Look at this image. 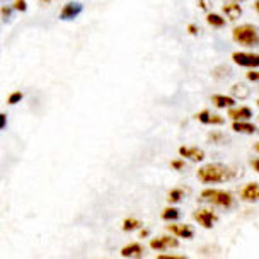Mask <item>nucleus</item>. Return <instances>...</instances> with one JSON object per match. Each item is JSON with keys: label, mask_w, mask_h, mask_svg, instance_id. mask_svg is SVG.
I'll return each instance as SVG.
<instances>
[{"label": "nucleus", "mask_w": 259, "mask_h": 259, "mask_svg": "<svg viewBox=\"0 0 259 259\" xmlns=\"http://www.w3.org/2000/svg\"><path fill=\"white\" fill-rule=\"evenodd\" d=\"M198 181L205 183V184H220V183H227L235 176V170L232 167L225 164H206L203 167L198 169Z\"/></svg>", "instance_id": "f257e3e1"}, {"label": "nucleus", "mask_w": 259, "mask_h": 259, "mask_svg": "<svg viewBox=\"0 0 259 259\" xmlns=\"http://www.w3.org/2000/svg\"><path fill=\"white\" fill-rule=\"evenodd\" d=\"M234 41L246 48H254L259 45V34L254 24H244L234 29Z\"/></svg>", "instance_id": "f03ea898"}, {"label": "nucleus", "mask_w": 259, "mask_h": 259, "mask_svg": "<svg viewBox=\"0 0 259 259\" xmlns=\"http://www.w3.org/2000/svg\"><path fill=\"white\" fill-rule=\"evenodd\" d=\"M201 200H206L220 208H232L235 205L234 196L225 189H205L201 193Z\"/></svg>", "instance_id": "7ed1b4c3"}, {"label": "nucleus", "mask_w": 259, "mask_h": 259, "mask_svg": "<svg viewBox=\"0 0 259 259\" xmlns=\"http://www.w3.org/2000/svg\"><path fill=\"white\" fill-rule=\"evenodd\" d=\"M179 246V240L176 237H170V235H160V237H155L150 240V249L154 251H167V249H174Z\"/></svg>", "instance_id": "20e7f679"}, {"label": "nucleus", "mask_w": 259, "mask_h": 259, "mask_svg": "<svg viewBox=\"0 0 259 259\" xmlns=\"http://www.w3.org/2000/svg\"><path fill=\"white\" fill-rule=\"evenodd\" d=\"M82 11H84V6H82L80 2H68L65 4V6L62 7V11H60V19L62 21H73L75 17H78L82 14Z\"/></svg>", "instance_id": "39448f33"}, {"label": "nucleus", "mask_w": 259, "mask_h": 259, "mask_svg": "<svg viewBox=\"0 0 259 259\" xmlns=\"http://www.w3.org/2000/svg\"><path fill=\"white\" fill-rule=\"evenodd\" d=\"M232 60L239 65V67H246V68H256L259 65V58L256 53L235 52L232 55Z\"/></svg>", "instance_id": "423d86ee"}, {"label": "nucleus", "mask_w": 259, "mask_h": 259, "mask_svg": "<svg viewBox=\"0 0 259 259\" xmlns=\"http://www.w3.org/2000/svg\"><path fill=\"white\" fill-rule=\"evenodd\" d=\"M194 220H196V224L205 227V229H211L219 219H217V215L211 210H208V208H200V210L194 211Z\"/></svg>", "instance_id": "0eeeda50"}, {"label": "nucleus", "mask_w": 259, "mask_h": 259, "mask_svg": "<svg viewBox=\"0 0 259 259\" xmlns=\"http://www.w3.org/2000/svg\"><path fill=\"white\" fill-rule=\"evenodd\" d=\"M167 230L172 235H176L178 239H193L194 237L193 227H189L186 224H170L167 227Z\"/></svg>", "instance_id": "6e6552de"}, {"label": "nucleus", "mask_w": 259, "mask_h": 259, "mask_svg": "<svg viewBox=\"0 0 259 259\" xmlns=\"http://www.w3.org/2000/svg\"><path fill=\"white\" fill-rule=\"evenodd\" d=\"M179 154H181L184 159H189L193 162H201L203 159H205V152L200 150L198 147L183 145V147H179Z\"/></svg>", "instance_id": "1a4fd4ad"}, {"label": "nucleus", "mask_w": 259, "mask_h": 259, "mask_svg": "<svg viewBox=\"0 0 259 259\" xmlns=\"http://www.w3.org/2000/svg\"><path fill=\"white\" fill-rule=\"evenodd\" d=\"M229 118L234 121H246V119L252 118V109L247 106H239V108L232 106V109H229Z\"/></svg>", "instance_id": "9d476101"}, {"label": "nucleus", "mask_w": 259, "mask_h": 259, "mask_svg": "<svg viewBox=\"0 0 259 259\" xmlns=\"http://www.w3.org/2000/svg\"><path fill=\"white\" fill-rule=\"evenodd\" d=\"M240 198H242L244 201L256 203L257 198H259V186H257V183L246 184V186L240 189Z\"/></svg>", "instance_id": "9b49d317"}, {"label": "nucleus", "mask_w": 259, "mask_h": 259, "mask_svg": "<svg viewBox=\"0 0 259 259\" xmlns=\"http://www.w3.org/2000/svg\"><path fill=\"white\" fill-rule=\"evenodd\" d=\"M196 118H198V121L203 124H224L225 123L224 118L219 116V114H211L208 109H203L201 113H198Z\"/></svg>", "instance_id": "f8f14e48"}, {"label": "nucleus", "mask_w": 259, "mask_h": 259, "mask_svg": "<svg viewBox=\"0 0 259 259\" xmlns=\"http://www.w3.org/2000/svg\"><path fill=\"white\" fill-rule=\"evenodd\" d=\"M224 14H227L230 21H237L240 16H242V7L239 6V2H230V4H225L224 6Z\"/></svg>", "instance_id": "ddd939ff"}, {"label": "nucleus", "mask_w": 259, "mask_h": 259, "mask_svg": "<svg viewBox=\"0 0 259 259\" xmlns=\"http://www.w3.org/2000/svg\"><path fill=\"white\" fill-rule=\"evenodd\" d=\"M211 103H213L219 109H224V108H232L235 104V99L230 96H222V94H213L211 96Z\"/></svg>", "instance_id": "4468645a"}, {"label": "nucleus", "mask_w": 259, "mask_h": 259, "mask_svg": "<svg viewBox=\"0 0 259 259\" xmlns=\"http://www.w3.org/2000/svg\"><path fill=\"white\" fill-rule=\"evenodd\" d=\"M232 130L235 133H246V135H252V133H256V124L249 123V119L246 121H235L232 124Z\"/></svg>", "instance_id": "2eb2a0df"}, {"label": "nucleus", "mask_w": 259, "mask_h": 259, "mask_svg": "<svg viewBox=\"0 0 259 259\" xmlns=\"http://www.w3.org/2000/svg\"><path fill=\"white\" fill-rule=\"evenodd\" d=\"M142 254H143V247L137 242L128 244L126 247L121 249V256H126V257H140Z\"/></svg>", "instance_id": "dca6fc26"}, {"label": "nucleus", "mask_w": 259, "mask_h": 259, "mask_svg": "<svg viewBox=\"0 0 259 259\" xmlns=\"http://www.w3.org/2000/svg\"><path fill=\"white\" fill-rule=\"evenodd\" d=\"M160 219L165 220V222H178L179 219H181V211H179V208L169 206V208H165V210L162 211Z\"/></svg>", "instance_id": "f3484780"}, {"label": "nucleus", "mask_w": 259, "mask_h": 259, "mask_svg": "<svg viewBox=\"0 0 259 259\" xmlns=\"http://www.w3.org/2000/svg\"><path fill=\"white\" fill-rule=\"evenodd\" d=\"M206 22L211 27H224L225 26V19H224V17H222L220 14H213V12H210L206 16Z\"/></svg>", "instance_id": "a211bd4d"}, {"label": "nucleus", "mask_w": 259, "mask_h": 259, "mask_svg": "<svg viewBox=\"0 0 259 259\" xmlns=\"http://www.w3.org/2000/svg\"><path fill=\"white\" fill-rule=\"evenodd\" d=\"M140 227H142V222L133 219V217H128V219H124V222H123V230H124V232H133V230L140 229Z\"/></svg>", "instance_id": "6ab92c4d"}, {"label": "nucleus", "mask_w": 259, "mask_h": 259, "mask_svg": "<svg viewBox=\"0 0 259 259\" xmlns=\"http://www.w3.org/2000/svg\"><path fill=\"white\" fill-rule=\"evenodd\" d=\"M184 198V189L181 188H174L169 191V196H167V201L170 205H174V203H179Z\"/></svg>", "instance_id": "aec40b11"}, {"label": "nucleus", "mask_w": 259, "mask_h": 259, "mask_svg": "<svg viewBox=\"0 0 259 259\" xmlns=\"http://www.w3.org/2000/svg\"><path fill=\"white\" fill-rule=\"evenodd\" d=\"M232 92H234V96H237V97H239V99H247L249 94H251V91H249L244 84L234 85V87H232Z\"/></svg>", "instance_id": "412c9836"}, {"label": "nucleus", "mask_w": 259, "mask_h": 259, "mask_svg": "<svg viewBox=\"0 0 259 259\" xmlns=\"http://www.w3.org/2000/svg\"><path fill=\"white\" fill-rule=\"evenodd\" d=\"M22 97H24V94H22L21 91H16V92H12L11 96H9V99H7V103L14 106V104H17V103H21L22 101Z\"/></svg>", "instance_id": "4be33fe9"}, {"label": "nucleus", "mask_w": 259, "mask_h": 259, "mask_svg": "<svg viewBox=\"0 0 259 259\" xmlns=\"http://www.w3.org/2000/svg\"><path fill=\"white\" fill-rule=\"evenodd\" d=\"M14 11H17V12H26L27 11V4H26V0H16L14 2V6H12Z\"/></svg>", "instance_id": "5701e85b"}, {"label": "nucleus", "mask_w": 259, "mask_h": 259, "mask_svg": "<svg viewBox=\"0 0 259 259\" xmlns=\"http://www.w3.org/2000/svg\"><path fill=\"white\" fill-rule=\"evenodd\" d=\"M12 12H14V9L11 6H4L2 9H0V14L4 16V19H9V17L12 16Z\"/></svg>", "instance_id": "b1692460"}, {"label": "nucleus", "mask_w": 259, "mask_h": 259, "mask_svg": "<svg viewBox=\"0 0 259 259\" xmlns=\"http://www.w3.org/2000/svg\"><path fill=\"white\" fill-rule=\"evenodd\" d=\"M184 165H186V164H184V160H170V167H172V169H178V170H183L184 169Z\"/></svg>", "instance_id": "393cba45"}, {"label": "nucleus", "mask_w": 259, "mask_h": 259, "mask_svg": "<svg viewBox=\"0 0 259 259\" xmlns=\"http://www.w3.org/2000/svg\"><path fill=\"white\" fill-rule=\"evenodd\" d=\"M224 137H225L224 133H217V132H211V133H210V140H211V142H220Z\"/></svg>", "instance_id": "a878e982"}, {"label": "nucleus", "mask_w": 259, "mask_h": 259, "mask_svg": "<svg viewBox=\"0 0 259 259\" xmlns=\"http://www.w3.org/2000/svg\"><path fill=\"white\" fill-rule=\"evenodd\" d=\"M6 126H7V114L0 113V130H4Z\"/></svg>", "instance_id": "bb28decb"}, {"label": "nucleus", "mask_w": 259, "mask_h": 259, "mask_svg": "<svg viewBox=\"0 0 259 259\" xmlns=\"http://www.w3.org/2000/svg\"><path fill=\"white\" fill-rule=\"evenodd\" d=\"M247 78H249L251 82H257V80H259V73H257L256 70L249 72V73H247Z\"/></svg>", "instance_id": "cd10ccee"}, {"label": "nucleus", "mask_w": 259, "mask_h": 259, "mask_svg": "<svg viewBox=\"0 0 259 259\" xmlns=\"http://www.w3.org/2000/svg\"><path fill=\"white\" fill-rule=\"evenodd\" d=\"M188 31H189V34H198V27L194 26V24H189L188 26Z\"/></svg>", "instance_id": "c85d7f7f"}, {"label": "nucleus", "mask_w": 259, "mask_h": 259, "mask_svg": "<svg viewBox=\"0 0 259 259\" xmlns=\"http://www.w3.org/2000/svg\"><path fill=\"white\" fill-rule=\"evenodd\" d=\"M147 235H149V230H147V229H142L140 237H147Z\"/></svg>", "instance_id": "c756f323"}, {"label": "nucleus", "mask_w": 259, "mask_h": 259, "mask_svg": "<svg viewBox=\"0 0 259 259\" xmlns=\"http://www.w3.org/2000/svg\"><path fill=\"white\" fill-rule=\"evenodd\" d=\"M252 167H254V170H259V165H257V159H254V160H252Z\"/></svg>", "instance_id": "7c9ffc66"}, {"label": "nucleus", "mask_w": 259, "mask_h": 259, "mask_svg": "<svg viewBox=\"0 0 259 259\" xmlns=\"http://www.w3.org/2000/svg\"><path fill=\"white\" fill-rule=\"evenodd\" d=\"M230 2H242V0H230Z\"/></svg>", "instance_id": "2f4dec72"}, {"label": "nucleus", "mask_w": 259, "mask_h": 259, "mask_svg": "<svg viewBox=\"0 0 259 259\" xmlns=\"http://www.w3.org/2000/svg\"><path fill=\"white\" fill-rule=\"evenodd\" d=\"M41 2H46V4H48V2H52V0H41Z\"/></svg>", "instance_id": "473e14b6"}]
</instances>
